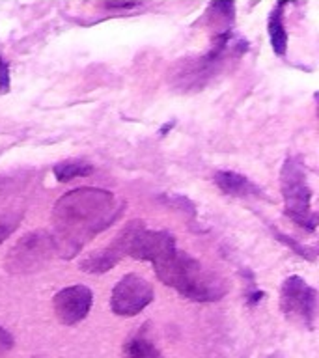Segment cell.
I'll return each mask as SVG.
<instances>
[{
	"mask_svg": "<svg viewBox=\"0 0 319 358\" xmlns=\"http://www.w3.org/2000/svg\"><path fill=\"white\" fill-rule=\"evenodd\" d=\"M120 203L108 190L80 187L64 194L52 209L56 254L62 257L77 256L86 243L120 217Z\"/></svg>",
	"mask_w": 319,
	"mask_h": 358,
	"instance_id": "6da1fadb",
	"label": "cell"
},
{
	"mask_svg": "<svg viewBox=\"0 0 319 358\" xmlns=\"http://www.w3.org/2000/svg\"><path fill=\"white\" fill-rule=\"evenodd\" d=\"M155 271L162 284L173 287L189 301L215 302L228 293L226 282L187 252H172L155 263Z\"/></svg>",
	"mask_w": 319,
	"mask_h": 358,
	"instance_id": "7a4b0ae2",
	"label": "cell"
},
{
	"mask_svg": "<svg viewBox=\"0 0 319 358\" xmlns=\"http://www.w3.org/2000/svg\"><path fill=\"white\" fill-rule=\"evenodd\" d=\"M280 190L284 198L285 215L306 231H313L318 226V217L312 209V187L308 183L306 166L301 159H285L280 172Z\"/></svg>",
	"mask_w": 319,
	"mask_h": 358,
	"instance_id": "3957f363",
	"label": "cell"
},
{
	"mask_svg": "<svg viewBox=\"0 0 319 358\" xmlns=\"http://www.w3.org/2000/svg\"><path fill=\"white\" fill-rule=\"evenodd\" d=\"M52 254H56L52 235L47 231H32L27 234L6 257V268L10 273L24 274L34 273L45 267L50 262Z\"/></svg>",
	"mask_w": 319,
	"mask_h": 358,
	"instance_id": "277c9868",
	"label": "cell"
},
{
	"mask_svg": "<svg viewBox=\"0 0 319 358\" xmlns=\"http://www.w3.org/2000/svg\"><path fill=\"white\" fill-rule=\"evenodd\" d=\"M280 306L288 319H295L306 327H313L316 310H318V293L301 276H290L282 284Z\"/></svg>",
	"mask_w": 319,
	"mask_h": 358,
	"instance_id": "5b68a950",
	"label": "cell"
},
{
	"mask_svg": "<svg viewBox=\"0 0 319 358\" xmlns=\"http://www.w3.org/2000/svg\"><path fill=\"white\" fill-rule=\"evenodd\" d=\"M153 301V287L139 274H125L112 289V312L122 317H134Z\"/></svg>",
	"mask_w": 319,
	"mask_h": 358,
	"instance_id": "8992f818",
	"label": "cell"
},
{
	"mask_svg": "<svg viewBox=\"0 0 319 358\" xmlns=\"http://www.w3.org/2000/svg\"><path fill=\"white\" fill-rule=\"evenodd\" d=\"M94 302V295L86 285H69L64 287L55 295L52 306H55V313L58 321L62 324H71L80 323L86 315L90 313Z\"/></svg>",
	"mask_w": 319,
	"mask_h": 358,
	"instance_id": "52a82bcc",
	"label": "cell"
},
{
	"mask_svg": "<svg viewBox=\"0 0 319 358\" xmlns=\"http://www.w3.org/2000/svg\"><path fill=\"white\" fill-rule=\"evenodd\" d=\"M213 181L224 194L234 196V198H263V190L237 172L220 170L213 176Z\"/></svg>",
	"mask_w": 319,
	"mask_h": 358,
	"instance_id": "ba28073f",
	"label": "cell"
},
{
	"mask_svg": "<svg viewBox=\"0 0 319 358\" xmlns=\"http://www.w3.org/2000/svg\"><path fill=\"white\" fill-rule=\"evenodd\" d=\"M122 257L123 254L120 252V248L112 243L111 246H106L103 250L94 252V254H90L88 257H84L83 262H80V268H83L84 273L90 274L106 273V271L114 267Z\"/></svg>",
	"mask_w": 319,
	"mask_h": 358,
	"instance_id": "9c48e42d",
	"label": "cell"
},
{
	"mask_svg": "<svg viewBox=\"0 0 319 358\" xmlns=\"http://www.w3.org/2000/svg\"><path fill=\"white\" fill-rule=\"evenodd\" d=\"M269 28V39H271V47H273L274 55L284 56L288 49V32L284 27V17H282V8L271 11L267 21Z\"/></svg>",
	"mask_w": 319,
	"mask_h": 358,
	"instance_id": "30bf717a",
	"label": "cell"
},
{
	"mask_svg": "<svg viewBox=\"0 0 319 358\" xmlns=\"http://www.w3.org/2000/svg\"><path fill=\"white\" fill-rule=\"evenodd\" d=\"M55 178L60 181V183H66V181H71L75 178H86L90 173H94V166L86 161H78V159H69V161L58 162L55 168Z\"/></svg>",
	"mask_w": 319,
	"mask_h": 358,
	"instance_id": "8fae6325",
	"label": "cell"
},
{
	"mask_svg": "<svg viewBox=\"0 0 319 358\" xmlns=\"http://www.w3.org/2000/svg\"><path fill=\"white\" fill-rule=\"evenodd\" d=\"M129 358H162V355L150 340L136 338L129 345Z\"/></svg>",
	"mask_w": 319,
	"mask_h": 358,
	"instance_id": "7c38bea8",
	"label": "cell"
},
{
	"mask_svg": "<svg viewBox=\"0 0 319 358\" xmlns=\"http://www.w3.org/2000/svg\"><path fill=\"white\" fill-rule=\"evenodd\" d=\"M17 222H19V217L15 218H0V245L4 243L8 237H10L17 228Z\"/></svg>",
	"mask_w": 319,
	"mask_h": 358,
	"instance_id": "4fadbf2b",
	"label": "cell"
},
{
	"mask_svg": "<svg viewBox=\"0 0 319 358\" xmlns=\"http://www.w3.org/2000/svg\"><path fill=\"white\" fill-rule=\"evenodd\" d=\"M10 92V64L0 56V95Z\"/></svg>",
	"mask_w": 319,
	"mask_h": 358,
	"instance_id": "5bb4252c",
	"label": "cell"
},
{
	"mask_svg": "<svg viewBox=\"0 0 319 358\" xmlns=\"http://www.w3.org/2000/svg\"><path fill=\"white\" fill-rule=\"evenodd\" d=\"M11 347H13V336H11L8 330L0 327V355H4V352L10 351Z\"/></svg>",
	"mask_w": 319,
	"mask_h": 358,
	"instance_id": "9a60e30c",
	"label": "cell"
},
{
	"mask_svg": "<svg viewBox=\"0 0 319 358\" xmlns=\"http://www.w3.org/2000/svg\"><path fill=\"white\" fill-rule=\"evenodd\" d=\"M134 2H120V4H108V8H133Z\"/></svg>",
	"mask_w": 319,
	"mask_h": 358,
	"instance_id": "2e32d148",
	"label": "cell"
},
{
	"mask_svg": "<svg viewBox=\"0 0 319 358\" xmlns=\"http://www.w3.org/2000/svg\"><path fill=\"white\" fill-rule=\"evenodd\" d=\"M278 2H280V6H282V4H285V2H288V0H278Z\"/></svg>",
	"mask_w": 319,
	"mask_h": 358,
	"instance_id": "e0dca14e",
	"label": "cell"
},
{
	"mask_svg": "<svg viewBox=\"0 0 319 358\" xmlns=\"http://www.w3.org/2000/svg\"><path fill=\"white\" fill-rule=\"evenodd\" d=\"M32 358H43V357H32Z\"/></svg>",
	"mask_w": 319,
	"mask_h": 358,
	"instance_id": "ac0fdd59",
	"label": "cell"
}]
</instances>
